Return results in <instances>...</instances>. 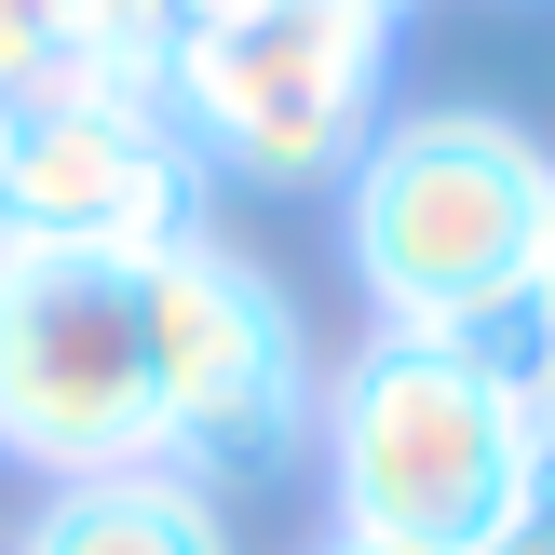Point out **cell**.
I'll list each match as a JSON object with an SVG mask.
<instances>
[{
    "instance_id": "3957f363",
    "label": "cell",
    "mask_w": 555,
    "mask_h": 555,
    "mask_svg": "<svg viewBox=\"0 0 555 555\" xmlns=\"http://www.w3.org/2000/svg\"><path fill=\"white\" fill-rule=\"evenodd\" d=\"M325 488H339V542L379 555H488L529 475V421L448 366L434 339L379 325L339 379H325Z\"/></svg>"
},
{
    "instance_id": "8fae6325",
    "label": "cell",
    "mask_w": 555,
    "mask_h": 555,
    "mask_svg": "<svg viewBox=\"0 0 555 555\" xmlns=\"http://www.w3.org/2000/svg\"><path fill=\"white\" fill-rule=\"evenodd\" d=\"M14 258H27V244H14V204H0V285H14Z\"/></svg>"
},
{
    "instance_id": "30bf717a",
    "label": "cell",
    "mask_w": 555,
    "mask_h": 555,
    "mask_svg": "<svg viewBox=\"0 0 555 555\" xmlns=\"http://www.w3.org/2000/svg\"><path fill=\"white\" fill-rule=\"evenodd\" d=\"M488 555H555V515H542V502H515L502 529H488Z\"/></svg>"
},
{
    "instance_id": "6da1fadb",
    "label": "cell",
    "mask_w": 555,
    "mask_h": 555,
    "mask_svg": "<svg viewBox=\"0 0 555 555\" xmlns=\"http://www.w3.org/2000/svg\"><path fill=\"white\" fill-rule=\"evenodd\" d=\"M542 231H555V150L502 108H406L339 177V244L379 325H434L542 271Z\"/></svg>"
},
{
    "instance_id": "7a4b0ae2",
    "label": "cell",
    "mask_w": 555,
    "mask_h": 555,
    "mask_svg": "<svg viewBox=\"0 0 555 555\" xmlns=\"http://www.w3.org/2000/svg\"><path fill=\"white\" fill-rule=\"evenodd\" d=\"M393 27L379 0H231L177 41L163 68V122L190 135L204 177L244 190H325L379 135V81H393Z\"/></svg>"
},
{
    "instance_id": "4fadbf2b",
    "label": "cell",
    "mask_w": 555,
    "mask_h": 555,
    "mask_svg": "<svg viewBox=\"0 0 555 555\" xmlns=\"http://www.w3.org/2000/svg\"><path fill=\"white\" fill-rule=\"evenodd\" d=\"M542 285H555V231H542Z\"/></svg>"
},
{
    "instance_id": "ba28073f",
    "label": "cell",
    "mask_w": 555,
    "mask_h": 555,
    "mask_svg": "<svg viewBox=\"0 0 555 555\" xmlns=\"http://www.w3.org/2000/svg\"><path fill=\"white\" fill-rule=\"evenodd\" d=\"M406 339H434L475 393H502L515 421H555V285H542V271H515V285H488V298H461V312L406 325Z\"/></svg>"
},
{
    "instance_id": "52a82bcc",
    "label": "cell",
    "mask_w": 555,
    "mask_h": 555,
    "mask_svg": "<svg viewBox=\"0 0 555 555\" xmlns=\"http://www.w3.org/2000/svg\"><path fill=\"white\" fill-rule=\"evenodd\" d=\"M14 555H231V515H217V488H190V475H81V488H54L41 515H27V542Z\"/></svg>"
},
{
    "instance_id": "7c38bea8",
    "label": "cell",
    "mask_w": 555,
    "mask_h": 555,
    "mask_svg": "<svg viewBox=\"0 0 555 555\" xmlns=\"http://www.w3.org/2000/svg\"><path fill=\"white\" fill-rule=\"evenodd\" d=\"M312 555H379V542H312Z\"/></svg>"
},
{
    "instance_id": "5b68a950",
    "label": "cell",
    "mask_w": 555,
    "mask_h": 555,
    "mask_svg": "<svg viewBox=\"0 0 555 555\" xmlns=\"http://www.w3.org/2000/svg\"><path fill=\"white\" fill-rule=\"evenodd\" d=\"M0 461H27L54 488L163 461L135 258H14V285H0Z\"/></svg>"
},
{
    "instance_id": "8992f818",
    "label": "cell",
    "mask_w": 555,
    "mask_h": 555,
    "mask_svg": "<svg viewBox=\"0 0 555 555\" xmlns=\"http://www.w3.org/2000/svg\"><path fill=\"white\" fill-rule=\"evenodd\" d=\"M0 204L27 258H163L204 231V163L150 81H54L0 108Z\"/></svg>"
},
{
    "instance_id": "5bb4252c",
    "label": "cell",
    "mask_w": 555,
    "mask_h": 555,
    "mask_svg": "<svg viewBox=\"0 0 555 555\" xmlns=\"http://www.w3.org/2000/svg\"><path fill=\"white\" fill-rule=\"evenodd\" d=\"M379 14H406V0H379Z\"/></svg>"
},
{
    "instance_id": "9c48e42d",
    "label": "cell",
    "mask_w": 555,
    "mask_h": 555,
    "mask_svg": "<svg viewBox=\"0 0 555 555\" xmlns=\"http://www.w3.org/2000/svg\"><path fill=\"white\" fill-rule=\"evenodd\" d=\"M81 68V0H0V108L54 95Z\"/></svg>"
},
{
    "instance_id": "277c9868",
    "label": "cell",
    "mask_w": 555,
    "mask_h": 555,
    "mask_svg": "<svg viewBox=\"0 0 555 555\" xmlns=\"http://www.w3.org/2000/svg\"><path fill=\"white\" fill-rule=\"evenodd\" d=\"M135 312H150V393H163V475L190 488H258L298 461V434L325 421V366L298 298L258 258H231L217 231L135 258Z\"/></svg>"
}]
</instances>
